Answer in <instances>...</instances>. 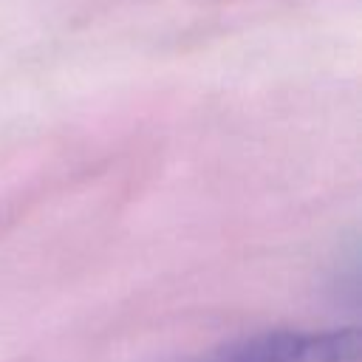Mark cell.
<instances>
[{
    "label": "cell",
    "instance_id": "obj_1",
    "mask_svg": "<svg viewBox=\"0 0 362 362\" xmlns=\"http://www.w3.org/2000/svg\"><path fill=\"white\" fill-rule=\"evenodd\" d=\"M204 362H362V337L356 328L263 331L218 348Z\"/></svg>",
    "mask_w": 362,
    "mask_h": 362
}]
</instances>
